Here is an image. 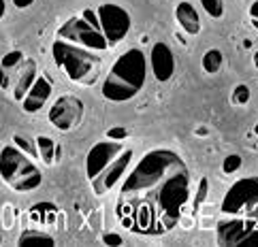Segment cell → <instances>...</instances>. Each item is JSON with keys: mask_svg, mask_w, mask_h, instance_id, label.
<instances>
[{"mask_svg": "<svg viewBox=\"0 0 258 247\" xmlns=\"http://www.w3.org/2000/svg\"><path fill=\"white\" fill-rule=\"evenodd\" d=\"M190 200V173L186 164L154 184L117 200V217L139 234H164L177 226L183 207Z\"/></svg>", "mask_w": 258, "mask_h": 247, "instance_id": "cell-1", "label": "cell"}, {"mask_svg": "<svg viewBox=\"0 0 258 247\" xmlns=\"http://www.w3.org/2000/svg\"><path fill=\"white\" fill-rule=\"evenodd\" d=\"M147 66H150V62H147L141 49H126L105 75L103 88H100L103 98H107L109 103H128V100H133L145 86Z\"/></svg>", "mask_w": 258, "mask_h": 247, "instance_id": "cell-2", "label": "cell"}, {"mask_svg": "<svg viewBox=\"0 0 258 247\" xmlns=\"http://www.w3.org/2000/svg\"><path fill=\"white\" fill-rule=\"evenodd\" d=\"M51 56L64 75L79 86H94L100 77V58L88 47L58 39L51 45Z\"/></svg>", "mask_w": 258, "mask_h": 247, "instance_id": "cell-3", "label": "cell"}, {"mask_svg": "<svg viewBox=\"0 0 258 247\" xmlns=\"http://www.w3.org/2000/svg\"><path fill=\"white\" fill-rule=\"evenodd\" d=\"M0 177L9 188L20 194L32 192L43 184L41 169L17 145H7L0 151Z\"/></svg>", "mask_w": 258, "mask_h": 247, "instance_id": "cell-4", "label": "cell"}, {"mask_svg": "<svg viewBox=\"0 0 258 247\" xmlns=\"http://www.w3.org/2000/svg\"><path fill=\"white\" fill-rule=\"evenodd\" d=\"M222 213L258 219V177H243L228 188L222 200Z\"/></svg>", "mask_w": 258, "mask_h": 247, "instance_id": "cell-5", "label": "cell"}, {"mask_svg": "<svg viewBox=\"0 0 258 247\" xmlns=\"http://www.w3.org/2000/svg\"><path fill=\"white\" fill-rule=\"evenodd\" d=\"M218 245L258 247V219L228 215L218 224Z\"/></svg>", "mask_w": 258, "mask_h": 247, "instance_id": "cell-6", "label": "cell"}, {"mask_svg": "<svg viewBox=\"0 0 258 247\" xmlns=\"http://www.w3.org/2000/svg\"><path fill=\"white\" fill-rule=\"evenodd\" d=\"M58 39L81 45V47H88L92 51H105L109 47V41H107V36L103 34V30L96 28V26H92L81 15L71 17V20H67L60 26Z\"/></svg>", "mask_w": 258, "mask_h": 247, "instance_id": "cell-7", "label": "cell"}, {"mask_svg": "<svg viewBox=\"0 0 258 247\" xmlns=\"http://www.w3.org/2000/svg\"><path fill=\"white\" fill-rule=\"evenodd\" d=\"M98 22H100V30L107 36L109 45H115L119 41L126 39V34L131 32V13L124 7L113 5V3H105L98 7Z\"/></svg>", "mask_w": 258, "mask_h": 247, "instance_id": "cell-8", "label": "cell"}, {"mask_svg": "<svg viewBox=\"0 0 258 247\" xmlns=\"http://www.w3.org/2000/svg\"><path fill=\"white\" fill-rule=\"evenodd\" d=\"M49 124L60 132H71L81 124L84 103L77 96H60L49 107Z\"/></svg>", "mask_w": 258, "mask_h": 247, "instance_id": "cell-9", "label": "cell"}, {"mask_svg": "<svg viewBox=\"0 0 258 247\" xmlns=\"http://www.w3.org/2000/svg\"><path fill=\"white\" fill-rule=\"evenodd\" d=\"M124 149L126 147H124L122 141H113V139H107V136L103 141L92 145V149L86 155V175H88V179L94 181Z\"/></svg>", "mask_w": 258, "mask_h": 247, "instance_id": "cell-10", "label": "cell"}, {"mask_svg": "<svg viewBox=\"0 0 258 247\" xmlns=\"http://www.w3.org/2000/svg\"><path fill=\"white\" fill-rule=\"evenodd\" d=\"M133 158H135V151H133L131 147H126L103 173H100V175H98L94 181H92V186H94V192H96L98 196H105L107 192H111V190L119 184V181H122V177L126 175L128 167H131Z\"/></svg>", "mask_w": 258, "mask_h": 247, "instance_id": "cell-11", "label": "cell"}, {"mask_svg": "<svg viewBox=\"0 0 258 247\" xmlns=\"http://www.w3.org/2000/svg\"><path fill=\"white\" fill-rule=\"evenodd\" d=\"M147 62H150V68L154 72L156 81H160V84H167V81L175 75V58H173V51L167 43L156 41L152 45Z\"/></svg>", "mask_w": 258, "mask_h": 247, "instance_id": "cell-12", "label": "cell"}, {"mask_svg": "<svg viewBox=\"0 0 258 247\" xmlns=\"http://www.w3.org/2000/svg\"><path fill=\"white\" fill-rule=\"evenodd\" d=\"M51 92H53V84L45 75H39V77L34 79L32 88L28 90V94L24 96L22 109H24L26 113H39L41 109L47 105Z\"/></svg>", "mask_w": 258, "mask_h": 247, "instance_id": "cell-13", "label": "cell"}, {"mask_svg": "<svg viewBox=\"0 0 258 247\" xmlns=\"http://www.w3.org/2000/svg\"><path fill=\"white\" fill-rule=\"evenodd\" d=\"M36 77H39V68H36V64L32 60H26L22 64L20 72H17L15 81H13V98L17 100V103H22L24 96L28 94V90L32 88Z\"/></svg>", "mask_w": 258, "mask_h": 247, "instance_id": "cell-14", "label": "cell"}, {"mask_svg": "<svg viewBox=\"0 0 258 247\" xmlns=\"http://www.w3.org/2000/svg\"><path fill=\"white\" fill-rule=\"evenodd\" d=\"M175 20H177L179 28L186 34H190V36H195V34L201 32V17L197 13V9L192 7L190 3H186V0L175 7Z\"/></svg>", "mask_w": 258, "mask_h": 247, "instance_id": "cell-15", "label": "cell"}, {"mask_svg": "<svg viewBox=\"0 0 258 247\" xmlns=\"http://www.w3.org/2000/svg\"><path fill=\"white\" fill-rule=\"evenodd\" d=\"M17 245H20V247H51V245H56V239H53L51 234L43 232V230L28 228V230H24L20 234Z\"/></svg>", "mask_w": 258, "mask_h": 247, "instance_id": "cell-16", "label": "cell"}, {"mask_svg": "<svg viewBox=\"0 0 258 247\" xmlns=\"http://www.w3.org/2000/svg\"><path fill=\"white\" fill-rule=\"evenodd\" d=\"M34 141H36V149H39V158L47 164V167H51V164L58 162L60 147L56 145V141H51L49 136H45V134H39Z\"/></svg>", "mask_w": 258, "mask_h": 247, "instance_id": "cell-17", "label": "cell"}, {"mask_svg": "<svg viewBox=\"0 0 258 247\" xmlns=\"http://www.w3.org/2000/svg\"><path fill=\"white\" fill-rule=\"evenodd\" d=\"M222 64H224V56H222L220 49L205 51V56H203V70H205L207 75H216V72H220Z\"/></svg>", "mask_w": 258, "mask_h": 247, "instance_id": "cell-18", "label": "cell"}, {"mask_svg": "<svg viewBox=\"0 0 258 247\" xmlns=\"http://www.w3.org/2000/svg\"><path fill=\"white\" fill-rule=\"evenodd\" d=\"M201 7L214 20H220L224 15V0H201Z\"/></svg>", "mask_w": 258, "mask_h": 247, "instance_id": "cell-19", "label": "cell"}, {"mask_svg": "<svg viewBox=\"0 0 258 247\" xmlns=\"http://www.w3.org/2000/svg\"><path fill=\"white\" fill-rule=\"evenodd\" d=\"M13 143H15L24 153H28L30 158H36V155H39V149H36V141H30L28 136L15 134V136H13Z\"/></svg>", "mask_w": 258, "mask_h": 247, "instance_id": "cell-20", "label": "cell"}, {"mask_svg": "<svg viewBox=\"0 0 258 247\" xmlns=\"http://www.w3.org/2000/svg\"><path fill=\"white\" fill-rule=\"evenodd\" d=\"M239 169H241V155H237V153L226 155L224 164H222V171L226 173V175H233V173H237Z\"/></svg>", "mask_w": 258, "mask_h": 247, "instance_id": "cell-21", "label": "cell"}, {"mask_svg": "<svg viewBox=\"0 0 258 247\" xmlns=\"http://www.w3.org/2000/svg\"><path fill=\"white\" fill-rule=\"evenodd\" d=\"M247 100H250V88L247 86H237L233 90V105H247Z\"/></svg>", "mask_w": 258, "mask_h": 247, "instance_id": "cell-22", "label": "cell"}, {"mask_svg": "<svg viewBox=\"0 0 258 247\" xmlns=\"http://www.w3.org/2000/svg\"><path fill=\"white\" fill-rule=\"evenodd\" d=\"M105 136H107V139H113V141H124L128 136V130L124 126H113V128H109Z\"/></svg>", "mask_w": 258, "mask_h": 247, "instance_id": "cell-23", "label": "cell"}, {"mask_svg": "<svg viewBox=\"0 0 258 247\" xmlns=\"http://www.w3.org/2000/svg\"><path fill=\"white\" fill-rule=\"evenodd\" d=\"M207 192H209V181H207V179H201V181H199V190H197V198H195L197 205H201L203 200H205Z\"/></svg>", "mask_w": 258, "mask_h": 247, "instance_id": "cell-24", "label": "cell"}, {"mask_svg": "<svg viewBox=\"0 0 258 247\" xmlns=\"http://www.w3.org/2000/svg\"><path fill=\"white\" fill-rule=\"evenodd\" d=\"M103 243L105 245H122L124 239H122V234H117V232H105L103 234Z\"/></svg>", "mask_w": 258, "mask_h": 247, "instance_id": "cell-25", "label": "cell"}, {"mask_svg": "<svg viewBox=\"0 0 258 247\" xmlns=\"http://www.w3.org/2000/svg\"><path fill=\"white\" fill-rule=\"evenodd\" d=\"M81 17H84V20H88L92 26H96V28H100V22H98V13H96V11H90V9H86V11L81 13Z\"/></svg>", "mask_w": 258, "mask_h": 247, "instance_id": "cell-26", "label": "cell"}, {"mask_svg": "<svg viewBox=\"0 0 258 247\" xmlns=\"http://www.w3.org/2000/svg\"><path fill=\"white\" fill-rule=\"evenodd\" d=\"M32 3H34V0H13V5H15L17 9H28Z\"/></svg>", "mask_w": 258, "mask_h": 247, "instance_id": "cell-27", "label": "cell"}, {"mask_svg": "<svg viewBox=\"0 0 258 247\" xmlns=\"http://www.w3.org/2000/svg\"><path fill=\"white\" fill-rule=\"evenodd\" d=\"M250 15H252V22H258V0H254V3H252Z\"/></svg>", "mask_w": 258, "mask_h": 247, "instance_id": "cell-28", "label": "cell"}, {"mask_svg": "<svg viewBox=\"0 0 258 247\" xmlns=\"http://www.w3.org/2000/svg\"><path fill=\"white\" fill-rule=\"evenodd\" d=\"M5 13H7V3L5 0H0V20L5 17Z\"/></svg>", "mask_w": 258, "mask_h": 247, "instance_id": "cell-29", "label": "cell"}, {"mask_svg": "<svg viewBox=\"0 0 258 247\" xmlns=\"http://www.w3.org/2000/svg\"><path fill=\"white\" fill-rule=\"evenodd\" d=\"M254 66H256V68H258V51H256V53H254Z\"/></svg>", "mask_w": 258, "mask_h": 247, "instance_id": "cell-30", "label": "cell"}, {"mask_svg": "<svg viewBox=\"0 0 258 247\" xmlns=\"http://www.w3.org/2000/svg\"><path fill=\"white\" fill-rule=\"evenodd\" d=\"M256 132H258V126H256Z\"/></svg>", "mask_w": 258, "mask_h": 247, "instance_id": "cell-31", "label": "cell"}]
</instances>
